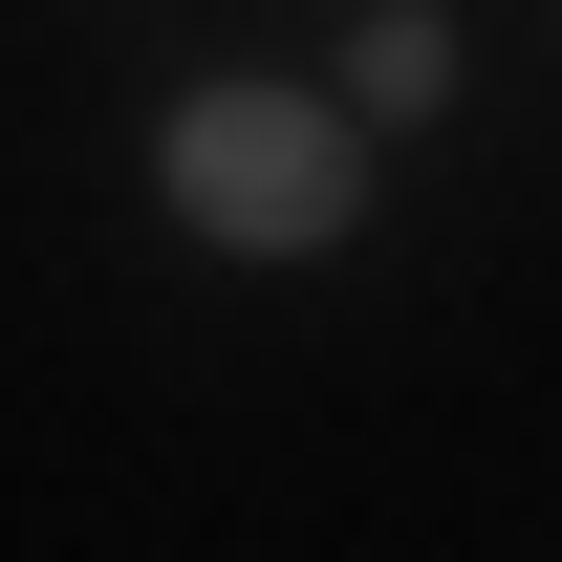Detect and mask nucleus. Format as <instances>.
Segmentation results:
<instances>
[{
	"label": "nucleus",
	"mask_w": 562,
	"mask_h": 562,
	"mask_svg": "<svg viewBox=\"0 0 562 562\" xmlns=\"http://www.w3.org/2000/svg\"><path fill=\"white\" fill-rule=\"evenodd\" d=\"M173 216L238 238V260H303V238H347V131L303 87H195L173 109Z\"/></svg>",
	"instance_id": "f257e3e1"
},
{
	"label": "nucleus",
	"mask_w": 562,
	"mask_h": 562,
	"mask_svg": "<svg viewBox=\"0 0 562 562\" xmlns=\"http://www.w3.org/2000/svg\"><path fill=\"white\" fill-rule=\"evenodd\" d=\"M347 66H368V109H432V87H454V44H432V0H390Z\"/></svg>",
	"instance_id": "f03ea898"
}]
</instances>
